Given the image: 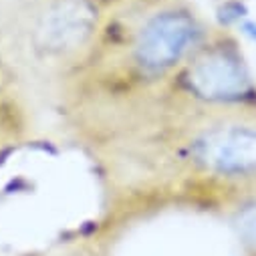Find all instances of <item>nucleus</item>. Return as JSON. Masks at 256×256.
I'll list each match as a JSON object with an SVG mask.
<instances>
[{"instance_id": "nucleus-4", "label": "nucleus", "mask_w": 256, "mask_h": 256, "mask_svg": "<svg viewBox=\"0 0 256 256\" xmlns=\"http://www.w3.org/2000/svg\"><path fill=\"white\" fill-rule=\"evenodd\" d=\"M97 28L95 0H50L34 18L32 38L36 48L48 56H69L89 46Z\"/></svg>"}, {"instance_id": "nucleus-2", "label": "nucleus", "mask_w": 256, "mask_h": 256, "mask_svg": "<svg viewBox=\"0 0 256 256\" xmlns=\"http://www.w3.org/2000/svg\"><path fill=\"white\" fill-rule=\"evenodd\" d=\"M192 101L204 105H236L254 93V81L240 50L228 40H206L174 75Z\"/></svg>"}, {"instance_id": "nucleus-5", "label": "nucleus", "mask_w": 256, "mask_h": 256, "mask_svg": "<svg viewBox=\"0 0 256 256\" xmlns=\"http://www.w3.org/2000/svg\"><path fill=\"white\" fill-rule=\"evenodd\" d=\"M234 226H236L240 238L256 250V202L240 208V212L234 218Z\"/></svg>"}, {"instance_id": "nucleus-3", "label": "nucleus", "mask_w": 256, "mask_h": 256, "mask_svg": "<svg viewBox=\"0 0 256 256\" xmlns=\"http://www.w3.org/2000/svg\"><path fill=\"white\" fill-rule=\"evenodd\" d=\"M184 160L206 176L254 178L256 127L240 123L204 127L184 146Z\"/></svg>"}, {"instance_id": "nucleus-1", "label": "nucleus", "mask_w": 256, "mask_h": 256, "mask_svg": "<svg viewBox=\"0 0 256 256\" xmlns=\"http://www.w3.org/2000/svg\"><path fill=\"white\" fill-rule=\"evenodd\" d=\"M210 32L204 20L186 4H166L144 18L130 40L132 69L148 81L174 77L192 58Z\"/></svg>"}]
</instances>
